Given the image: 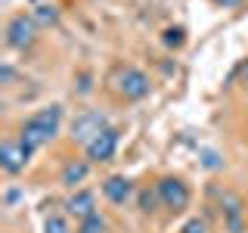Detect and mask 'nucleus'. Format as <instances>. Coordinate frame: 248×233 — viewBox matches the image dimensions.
<instances>
[{
	"mask_svg": "<svg viewBox=\"0 0 248 233\" xmlns=\"http://www.w3.org/2000/svg\"><path fill=\"white\" fill-rule=\"evenodd\" d=\"M59 124H62V106L59 103L44 106V109H37L34 115L25 118V124H22V131H19V140L28 143L31 150H41L44 143H50V140L59 134Z\"/></svg>",
	"mask_w": 248,
	"mask_h": 233,
	"instance_id": "obj_1",
	"label": "nucleus"
},
{
	"mask_svg": "<svg viewBox=\"0 0 248 233\" xmlns=\"http://www.w3.org/2000/svg\"><path fill=\"white\" fill-rule=\"evenodd\" d=\"M108 84H112V90L118 93V97L130 100V103L146 100V97H149V90H152L149 75H146L143 68H134V66H118L112 75H108Z\"/></svg>",
	"mask_w": 248,
	"mask_h": 233,
	"instance_id": "obj_2",
	"label": "nucleus"
},
{
	"mask_svg": "<svg viewBox=\"0 0 248 233\" xmlns=\"http://www.w3.org/2000/svg\"><path fill=\"white\" fill-rule=\"evenodd\" d=\"M37 41V22L34 16H13L10 22H6V47L10 50H28L31 44Z\"/></svg>",
	"mask_w": 248,
	"mask_h": 233,
	"instance_id": "obj_3",
	"label": "nucleus"
},
{
	"mask_svg": "<svg viewBox=\"0 0 248 233\" xmlns=\"http://www.w3.org/2000/svg\"><path fill=\"white\" fill-rule=\"evenodd\" d=\"M155 190H158V196H161V208H168V212H183L186 205H189V186H186L180 177H174V174H168V177H161L158 183H155Z\"/></svg>",
	"mask_w": 248,
	"mask_h": 233,
	"instance_id": "obj_4",
	"label": "nucleus"
},
{
	"mask_svg": "<svg viewBox=\"0 0 248 233\" xmlns=\"http://www.w3.org/2000/svg\"><path fill=\"white\" fill-rule=\"evenodd\" d=\"M106 128H112V124L106 121V115H103V112H93V109H90V112H81V115L72 121V140H75V143H84V146H87V143H93V140L103 134Z\"/></svg>",
	"mask_w": 248,
	"mask_h": 233,
	"instance_id": "obj_5",
	"label": "nucleus"
},
{
	"mask_svg": "<svg viewBox=\"0 0 248 233\" xmlns=\"http://www.w3.org/2000/svg\"><path fill=\"white\" fill-rule=\"evenodd\" d=\"M31 155H34V150L28 143H22V140H3V146H0V168L6 174H19V171H25Z\"/></svg>",
	"mask_w": 248,
	"mask_h": 233,
	"instance_id": "obj_6",
	"label": "nucleus"
},
{
	"mask_svg": "<svg viewBox=\"0 0 248 233\" xmlns=\"http://www.w3.org/2000/svg\"><path fill=\"white\" fill-rule=\"evenodd\" d=\"M220 212H223V224L230 233H245V205L236 193H223L220 196Z\"/></svg>",
	"mask_w": 248,
	"mask_h": 233,
	"instance_id": "obj_7",
	"label": "nucleus"
},
{
	"mask_svg": "<svg viewBox=\"0 0 248 233\" xmlns=\"http://www.w3.org/2000/svg\"><path fill=\"white\" fill-rule=\"evenodd\" d=\"M118 140H121L118 131H115V128H106L103 134L93 140V143L84 146V150H87V159L90 162H108L115 155V150H118Z\"/></svg>",
	"mask_w": 248,
	"mask_h": 233,
	"instance_id": "obj_8",
	"label": "nucleus"
},
{
	"mask_svg": "<svg viewBox=\"0 0 248 233\" xmlns=\"http://www.w3.org/2000/svg\"><path fill=\"white\" fill-rule=\"evenodd\" d=\"M65 212L75 217V221H84V217L96 215V196L90 190H75L65 202Z\"/></svg>",
	"mask_w": 248,
	"mask_h": 233,
	"instance_id": "obj_9",
	"label": "nucleus"
},
{
	"mask_svg": "<svg viewBox=\"0 0 248 233\" xmlns=\"http://www.w3.org/2000/svg\"><path fill=\"white\" fill-rule=\"evenodd\" d=\"M103 193H106V199L112 202V205H124V202L134 196V183H130L124 174H112V177L103 181Z\"/></svg>",
	"mask_w": 248,
	"mask_h": 233,
	"instance_id": "obj_10",
	"label": "nucleus"
},
{
	"mask_svg": "<svg viewBox=\"0 0 248 233\" xmlns=\"http://www.w3.org/2000/svg\"><path fill=\"white\" fill-rule=\"evenodd\" d=\"M87 171H90V165H87V162H68V165L62 168L59 181L65 183V186H72V190H75L78 183H84V177H87Z\"/></svg>",
	"mask_w": 248,
	"mask_h": 233,
	"instance_id": "obj_11",
	"label": "nucleus"
},
{
	"mask_svg": "<svg viewBox=\"0 0 248 233\" xmlns=\"http://www.w3.org/2000/svg\"><path fill=\"white\" fill-rule=\"evenodd\" d=\"M161 41H165V47H170V50H180L186 44V28L183 25H168L161 31Z\"/></svg>",
	"mask_w": 248,
	"mask_h": 233,
	"instance_id": "obj_12",
	"label": "nucleus"
},
{
	"mask_svg": "<svg viewBox=\"0 0 248 233\" xmlns=\"http://www.w3.org/2000/svg\"><path fill=\"white\" fill-rule=\"evenodd\" d=\"M106 230H108V224H106V217L99 212L84 217V221H78V227H75V233H106Z\"/></svg>",
	"mask_w": 248,
	"mask_h": 233,
	"instance_id": "obj_13",
	"label": "nucleus"
},
{
	"mask_svg": "<svg viewBox=\"0 0 248 233\" xmlns=\"http://www.w3.org/2000/svg\"><path fill=\"white\" fill-rule=\"evenodd\" d=\"M158 205H161V196H158V190H155V186L140 193V212H143V215H152Z\"/></svg>",
	"mask_w": 248,
	"mask_h": 233,
	"instance_id": "obj_14",
	"label": "nucleus"
},
{
	"mask_svg": "<svg viewBox=\"0 0 248 233\" xmlns=\"http://www.w3.org/2000/svg\"><path fill=\"white\" fill-rule=\"evenodd\" d=\"M44 233H72V227H68L65 217L50 215V217H46V224H44Z\"/></svg>",
	"mask_w": 248,
	"mask_h": 233,
	"instance_id": "obj_15",
	"label": "nucleus"
},
{
	"mask_svg": "<svg viewBox=\"0 0 248 233\" xmlns=\"http://www.w3.org/2000/svg\"><path fill=\"white\" fill-rule=\"evenodd\" d=\"M31 16H34V22H41V25H53V22H56V10H53V6H37Z\"/></svg>",
	"mask_w": 248,
	"mask_h": 233,
	"instance_id": "obj_16",
	"label": "nucleus"
},
{
	"mask_svg": "<svg viewBox=\"0 0 248 233\" xmlns=\"http://www.w3.org/2000/svg\"><path fill=\"white\" fill-rule=\"evenodd\" d=\"M180 233H208V224L202 221V217H189V221L183 224V230Z\"/></svg>",
	"mask_w": 248,
	"mask_h": 233,
	"instance_id": "obj_17",
	"label": "nucleus"
},
{
	"mask_svg": "<svg viewBox=\"0 0 248 233\" xmlns=\"http://www.w3.org/2000/svg\"><path fill=\"white\" fill-rule=\"evenodd\" d=\"M217 6H223V10H236V6H242L245 0H214Z\"/></svg>",
	"mask_w": 248,
	"mask_h": 233,
	"instance_id": "obj_18",
	"label": "nucleus"
},
{
	"mask_svg": "<svg viewBox=\"0 0 248 233\" xmlns=\"http://www.w3.org/2000/svg\"><path fill=\"white\" fill-rule=\"evenodd\" d=\"M205 165H208V168H220V162H217L214 152H205Z\"/></svg>",
	"mask_w": 248,
	"mask_h": 233,
	"instance_id": "obj_19",
	"label": "nucleus"
},
{
	"mask_svg": "<svg viewBox=\"0 0 248 233\" xmlns=\"http://www.w3.org/2000/svg\"><path fill=\"white\" fill-rule=\"evenodd\" d=\"M239 78H242V87L248 90V62H242V68H239Z\"/></svg>",
	"mask_w": 248,
	"mask_h": 233,
	"instance_id": "obj_20",
	"label": "nucleus"
}]
</instances>
